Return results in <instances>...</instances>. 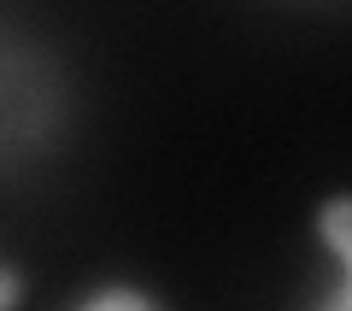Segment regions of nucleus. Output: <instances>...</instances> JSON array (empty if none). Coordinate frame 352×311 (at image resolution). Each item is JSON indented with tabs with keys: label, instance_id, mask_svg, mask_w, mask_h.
<instances>
[{
	"label": "nucleus",
	"instance_id": "1",
	"mask_svg": "<svg viewBox=\"0 0 352 311\" xmlns=\"http://www.w3.org/2000/svg\"><path fill=\"white\" fill-rule=\"evenodd\" d=\"M323 235L335 247V259H352V247H346V200H329L323 206Z\"/></svg>",
	"mask_w": 352,
	"mask_h": 311
},
{
	"label": "nucleus",
	"instance_id": "2",
	"mask_svg": "<svg viewBox=\"0 0 352 311\" xmlns=\"http://www.w3.org/2000/svg\"><path fill=\"white\" fill-rule=\"evenodd\" d=\"M82 305H88V311H94V305H135V311H147V294H129V288H100V294H88Z\"/></svg>",
	"mask_w": 352,
	"mask_h": 311
}]
</instances>
